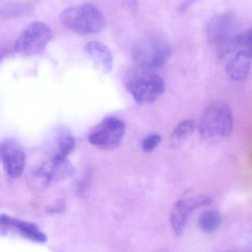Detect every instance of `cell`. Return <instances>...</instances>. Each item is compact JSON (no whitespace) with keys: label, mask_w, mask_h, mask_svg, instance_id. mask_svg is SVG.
Masks as SVG:
<instances>
[{"label":"cell","mask_w":252,"mask_h":252,"mask_svg":"<svg viewBox=\"0 0 252 252\" xmlns=\"http://www.w3.org/2000/svg\"><path fill=\"white\" fill-rule=\"evenodd\" d=\"M196 128V122L193 119H187L179 124L172 132L170 137V147L177 149L181 147L192 135Z\"/></svg>","instance_id":"13"},{"label":"cell","mask_w":252,"mask_h":252,"mask_svg":"<svg viewBox=\"0 0 252 252\" xmlns=\"http://www.w3.org/2000/svg\"><path fill=\"white\" fill-rule=\"evenodd\" d=\"M0 226L5 230L14 229L20 233V235L36 243H44L48 240L45 233L42 232L37 225L8 215L0 216Z\"/></svg>","instance_id":"10"},{"label":"cell","mask_w":252,"mask_h":252,"mask_svg":"<svg viewBox=\"0 0 252 252\" xmlns=\"http://www.w3.org/2000/svg\"><path fill=\"white\" fill-rule=\"evenodd\" d=\"M126 125L119 118H105L88 136L90 144L104 150H112L121 145Z\"/></svg>","instance_id":"6"},{"label":"cell","mask_w":252,"mask_h":252,"mask_svg":"<svg viewBox=\"0 0 252 252\" xmlns=\"http://www.w3.org/2000/svg\"><path fill=\"white\" fill-rule=\"evenodd\" d=\"M161 141V136L159 134H151L146 137L142 141V150L144 153H151Z\"/></svg>","instance_id":"16"},{"label":"cell","mask_w":252,"mask_h":252,"mask_svg":"<svg viewBox=\"0 0 252 252\" xmlns=\"http://www.w3.org/2000/svg\"><path fill=\"white\" fill-rule=\"evenodd\" d=\"M2 56H3V54H2V52H0V60L2 58Z\"/></svg>","instance_id":"20"},{"label":"cell","mask_w":252,"mask_h":252,"mask_svg":"<svg viewBox=\"0 0 252 252\" xmlns=\"http://www.w3.org/2000/svg\"><path fill=\"white\" fill-rule=\"evenodd\" d=\"M221 224V216L217 211L204 212L198 220V225L202 231L206 233L216 231Z\"/></svg>","instance_id":"15"},{"label":"cell","mask_w":252,"mask_h":252,"mask_svg":"<svg viewBox=\"0 0 252 252\" xmlns=\"http://www.w3.org/2000/svg\"><path fill=\"white\" fill-rule=\"evenodd\" d=\"M212 202V197L203 194L181 199L176 202L170 214L171 225L175 235H183L189 219L195 210L209 206Z\"/></svg>","instance_id":"7"},{"label":"cell","mask_w":252,"mask_h":252,"mask_svg":"<svg viewBox=\"0 0 252 252\" xmlns=\"http://www.w3.org/2000/svg\"><path fill=\"white\" fill-rule=\"evenodd\" d=\"M237 29V19L231 13L215 15L206 26V37L216 49L225 45L234 35Z\"/></svg>","instance_id":"8"},{"label":"cell","mask_w":252,"mask_h":252,"mask_svg":"<svg viewBox=\"0 0 252 252\" xmlns=\"http://www.w3.org/2000/svg\"><path fill=\"white\" fill-rule=\"evenodd\" d=\"M172 54L169 45L155 39H141L132 48V60L138 67L153 71L163 67Z\"/></svg>","instance_id":"4"},{"label":"cell","mask_w":252,"mask_h":252,"mask_svg":"<svg viewBox=\"0 0 252 252\" xmlns=\"http://www.w3.org/2000/svg\"><path fill=\"white\" fill-rule=\"evenodd\" d=\"M233 124L230 106L223 100H218L205 110L199 123L198 130L203 139H223L231 135Z\"/></svg>","instance_id":"2"},{"label":"cell","mask_w":252,"mask_h":252,"mask_svg":"<svg viewBox=\"0 0 252 252\" xmlns=\"http://www.w3.org/2000/svg\"><path fill=\"white\" fill-rule=\"evenodd\" d=\"M24 12V8L20 5H11V6L7 7L3 11V14L5 15L10 16V17H14V16H20V14Z\"/></svg>","instance_id":"17"},{"label":"cell","mask_w":252,"mask_h":252,"mask_svg":"<svg viewBox=\"0 0 252 252\" xmlns=\"http://www.w3.org/2000/svg\"><path fill=\"white\" fill-rule=\"evenodd\" d=\"M125 2L132 14H135L138 12V0H125Z\"/></svg>","instance_id":"19"},{"label":"cell","mask_w":252,"mask_h":252,"mask_svg":"<svg viewBox=\"0 0 252 252\" xmlns=\"http://www.w3.org/2000/svg\"><path fill=\"white\" fill-rule=\"evenodd\" d=\"M60 20L64 27L80 35L100 33L107 26L103 13L92 4L71 7L62 12Z\"/></svg>","instance_id":"1"},{"label":"cell","mask_w":252,"mask_h":252,"mask_svg":"<svg viewBox=\"0 0 252 252\" xmlns=\"http://www.w3.org/2000/svg\"><path fill=\"white\" fill-rule=\"evenodd\" d=\"M195 2V0H185L182 4L178 7V12L180 14H185L188 10L192 6Z\"/></svg>","instance_id":"18"},{"label":"cell","mask_w":252,"mask_h":252,"mask_svg":"<svg viewBox=\"0 0 252 252\" xmlns=\"http://www.w3.org/2000/svg\"><path fill=\"white\" fill-rule=\"evenodd\" d=\"M52 37V31L46 23H31L19 35L15 43L16 51L26 57L37 55L43 52Z\"/></svg>","instance_id":"5"},{"label":"cell","mask_w":252,"mask_h":252,"mask_svg":"<svg viewBox=\"0 0 252 252\" xmlns=\"http://www.w3.org/2000/svg\"><path fill=\"white\" fill-rule=\"evenodd\" d=\"M252 50L237 51L232 60L225 67L227 75L234 82L246 80L250 73L252 66Z\"/></svg>","instance_id":"12"},{"label":"cell","mask_w":252,"mask_h":252,"mask_svg":"<svg viewBox=\"0 0 252 252\" xmlns=\"http://www.w3.org/2000/svg\"><path fill=\"white\" fill-rule=\"evenodd\" d=\"M76 142L71 134L67 131H62L57 137L56 150L53 156L67 158V156L73 151Z\"/></svg>","instance_id":"14"},{"label":"cell","mask_w":252,"mask_h":252,"mask_svg":"<svg viewBox=\"0 0 252 252\" xmlns=\"http://www.w3.org/2000/svg\"><path fill=\"white\" fill-rule=\"evenodd\" d=\"M85 51L97 70L106 74L111 73L114 65V58L107 45L93 41L87 44Z\"/></svg>","instance_id":"11"},{"label":"cell","mask_w":252,"mask_h":252,"mask_svg":"<svg viewBox=\"0 0 252 252\" xmlns=\"http://www.w3.org/2000/svg\"><path fill=\"white\" fill-rule=\"evenodd\" d=\"M126 88L139 104H149L158 99L165 91L163 78L153 70L140 69L131 73L126 81Z\"/></svg>","instance_id":"3"},{"label":"cell","mask_w":252,"mask_h":252,"mask_svg":"<svg viewBox=\"0 0 252 252\" xmlns=\"http://www.w3.org/2000/svg\"><path fill=\"white\" fill-rule=\"evenodd\" d=\"M0 161L10 178H19L26 164L24 150L15 141L6 140L0 145Z\"/></svg>","instance_id":"9"}]
</instances>
